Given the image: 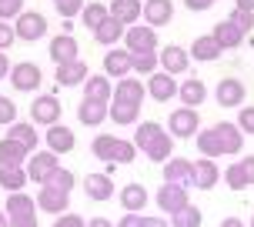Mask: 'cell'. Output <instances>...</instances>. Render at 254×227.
Listing matches in <instances>:
<instances>
[{
    "mask_svg": "<svg viewBox=\"0 0 254 227\" xmlns=\"http://www.w3.org/2000/svg\"><path fill=\"white\" fill-rule=\"evenodd\" d=\"M134 147L144 151V157L151 164H167L174 157V137L167 134V127H161L157 120H144L134 130Z\"/></svg>",
    "mask_w": 254,
    "mask_h": 227,
    "instance_id": "obj_1",
    "label": "cell"
},
{
    "mask_svg": "<svg viewBox=\"0 0 254 227\" xmlns=\"http://www.w3.org/2000/svg\"><path fill=\"white\" fill-rule=\"evenodd\" d=\"M90 151L97 161L104 164H130L134 157H137V147H134V140H124V137H114V134H97L94 144H90Z\"/></svg>",
    "mask_w": 254,
    "mask_h": 227,
    "instance_id": "obj_2",
    "label": "cell"
},
{
    "mask_svg": "<svg viewBox=\"0 0 254 227\" xmlns=\"http://www.w3.org/2000/svg\"><path fill=\"white\" fill-rule=\"evenodd\" d=\"M197 130H201V114L194 111V107L171 111V117H167V134L174 140H190V137H197Z\"/></svg>",
    "mask_w": 254,
    "mask_h": 227,
    "instance_id": "obj_3",
    "label": "cell"
},
{
    "mask_svg": "<svg viewBox=\"0 0 254 227\" xmlns=\"http://www.w3.org/2000/svg\"><path fill=\"white\" fill-rule=\"evenodd\" d=\"M124 51L130 57H140V54H157V30L147 24H134L124 30Z\"/></svg>",
    "mask_w": 254,
    "mask_h": 227,
    "instance_id": "obj_4",
    "label": "cell"
},
{
    "mask_svg": "<svg viewBox=\"0 0 254 227\" xmlns=\"http://www.w3.org/2000/svg\"><path fill=\"white\" fill-rule=\"evenodd\" d=\"M13 30H17V40L20 44H37V40L47 37V17L37 13V10H24L13 20Z\"/></svg>",
    "mask_w": 254,
    "mask_h": 227,
    "instance_id": "obj_5",
    "label": "cell"
},
{
    "mask_svg": "<svg viewBox=\"0 0 254 227\" xmlns=\"http://www.w3.org/2000/svg\"><path fill=\"white\" fill-rule=\"evenodd\" d=\"M61 97L57 94H37L34 104H30V124H44V127H54L61 124Z\"/></svg>",
    "mask_w": 254,
    "mask_h": 227,
    "instance_id": "obj_6",
    "label": "cell"
},
{
    "mask_svg": "<svg viewBox=\"0 0 254 227\" xmlns=\"http://www.w3.org/2000/svg\"><path fill=\"white\" fill-rule=\"evenodd\" d=\"M10 84H13L17 94H34V90H40V84H44V74H40V67L34 60L13 63L10 67Z\"/></svg>",
    "mask_w": 254,
    "mask_h": 227,
    "instance_id": "obj_7",
    "label": "cell"
},
{
    "mask_svg": "<svg viewBox=\"0 0 254 227\" xmlns=\"http://www.w3.org/2000/svg\"><path fill=\"white\" fill-rule=\"evenodd\" d=\"M57 167H61V157L51 154L47 147H44V151H34L30 157H27V177H30L34 184H40V187L47 184V177H51Z\"/></svg>",
    "mask_w": 254,
    "mask_h": 227,
    "instance_id": "obj_8",
    "label": "cell"
},
{
    "mask_svg": "<svg viewBox=\"0 0 254 227\" xmlns=\"http://www.w3.org/2000/svg\"><path fill=\"white\" fill-rule=\"evenodd\" d=\"M154 204H157L167 217H174L178 211H184V207L190 204L188 187H178V184H161V187H157V194H154Z\"/></svg>",
    "mask_w": 254,
    "mask_h": 227,
    "instance_id": "obj_9",
    "label": "cell"
},
{
    "mask_svg": "<svg viewBox=\"0 0 254 227\" xmlns=\"http://www.w3.org/2000/svg\"><path fill=\"white\" fill-rule=\"evenodd\" d=\"M214 101L221 104V107H244V101H248V87H244L238 77H221L214 87Z\"/></svg>",
    "mask_w": 254,
    "mask_h": 227,
    "instance_id": "obj_10",
    "label": "cell"
},
{
    "mask_svg": "<svg viewBox=\"0 0 254 227\" xmlns=\"http://www.w3.org/2000/svg\"><path fill=\"white\" fill-rule=\"evenodd\" d=\"M47 54H51V60L61 67V63H74L80 60V44H77L74 34H57V37L47 44Z\"/></svg>",
    "mask_w": 254,
    "mask_h": 227,
    "instance_id": "obj_11",
    "label": "cell"
},
{
    "mask_svg": "<svg viewBox=\"0 0 254 227\" xmlns=\"http://www.w3.org/2000/svg\"><path fill=\"white\" fill-rule=\"evenodd\" d=\"M214 137H217V144H221V154H241L244 151V134H241V127L238 124H231V120H217L214 127Z\"/></svg>",
    "mask_w": 254,
    "mask_h": 227,
    "instance_id": "obj_12",
    "label": "cell"
},
{
    "mask_svg": "<svg viewBox=\"0 0 254 227\" xmlns=\"http://www.w3.org/2000/svg\"><path fill=\"white\" fill-rule=\"evenodd\" d=\"M147 97H154L157 104H167V101H174L178 97V77H171V74H164V70H157V74H151L147 77Z\"/></svg>",
    "mask_w": 254,
    "mask_h": 227,
    "instance_id": "obj_13",
    "label": "cell"
},
{
    "mask_svg": "<svg viewBox=\"0 0 254 227\" xmlns=\"http://www.w3.org/2000/svg\"><path fill=\"white\" fill-rule=\"evenodd\" d=\"M157 60H161V67H164V74H171V77L190 70V54L184 51V47H178V44L161 47V51H157Z\"/></svg>",
    "mask_w": 254,
    "mask_h": 227,
    "instance_id": "obj_14",
    "label": "cell"
},
{
    "mask_svg": "<svg viewBox=\"0 0 254 227\" xmlns=\"http://www.w3.org/2000/svg\"><path fill=\"white\" fill-rule=\"evenodd\" d=\"M147 27L161 30L174 20V0H144V17H140Z\"/></svg>",
    "mask_w": 254,
    "mask_h": 227,
    "instance_id": "obj_15",
    "label": "cell"
},
{
    "mask_svg": "<svg viewBox=\"0 0 254 227\" xmlns=\"http://www.w3.org/2000/svg\"><path fill=\"white\" fill-rule=\"evenodd\" d=\"M44 144H47V151H51V154L64 157V154H70V151L77 147V137H74V130H70V127L54 124V127H47V137H44Z\"/></svg>",
    "mask_w": 254,
    "mask_h": 227,
    "instance_id": "obj_16",
    "label": "cell"
},
{
    "mask_svg": "<svg viewBox=\"0 0 254 227\" xmlns=\"http://www.w3.org/2000/svg\"><path fill=\"white\" fill-rule=\"evenodd\" d=\"M164 184L194 187V161H184V157H171V161L164 164Z\"/></svg>",
    "mask_w": 254,
    "mask_h": 227,
    "instance_id": "obj_17",
    "label": "cell"
},
{
    "mask_svg": "<svg viewBox=\"0 0 254 227\" xmlns=\"http://www.w3.org/2000/svg\"><path fill=\"white\" fill-rule=\"evenodd\" d=\"M34 201H37V211H44V214H54V217H61V214H67L70 194H64V190H54V187H40V194L34 197Z\"/></svg>",
    "mask_w": 254,
    "mask_h": 227,
    "instance_id": "obj_18",
    "label": "cell"
},
{
    "mask_svg": "<svg viewBox=\"0 0 254 227\" xmlns=\"http://www.w3.org/2000/svg\"><path fill=\"white\" fill-rule=\"evenodd\" d=\"M130 60H134V57H130L124 47H111L107 57H104V63H101L104 77H111V80H124L127 70H130Z\"/></svg>",
    "mask_w": 254,
    "mask_h": 227,
    "instance_id": "obj_19",
    "label": "cell"
},
{
    "mask_svg": "<svg viewBox=\"0 0 254 227\" xmlns=\"http://www.w3.org/2000/svg\"><path fill=\"white\" fill-rule=\"evenodd\" d=\"M121 207H124V214H140L147 204H151V194H147V187L144 184H127V187H121Z\"/></svg>",
    "mask_w": 254,
    "mask_h": 227,
    "instance_id": "obj_20",
    "label": "cell"
},
{
    "mask_svg": "<svg viewBox=\"0 0 254 227\" xmlns=\"http://www.w3.org/2000/svg\"><path fill=\"white\" fill-rule=\"evenodd\" d=\"M87 77H90V70H87V63H84V60L61 63V67L54 70V80H57L61 87H84Z\"/></svg>",
    "mask_w": 254,
    "mask_h": 227,
    "instance_id": "obj_21",
    "label": "cell"
},
{
    "mask_svg": "<svg viewBox=\"0 0 254 227\" xmlns=\"http://www.w3.org/2000/svg\"><path fill=\"white\" fill-rule=\"evenodd\" d=\"M111 17L114 20H121L124 27H134L144 17V0H111Z\"/></svg>",
    "mask_w": 254,
    "mask_h": 227,
    "instance_id": "obj_22",
    "label": "cell"
},
{
    "mask_svg": "<svg viewBox=\"0 0 254 227\" xmlns=\"http://www.w3.org/2000/svg\"><path fill=\"white\" fill-rule=\"evenodd\" d=\"M84 194L97 204L111 201L114 197V180H111V174H87L84 177Z\"/></svg>",
    "mask_w": 254,
    "mask_h": 227,
    "instance_id": "obj_23",
    "label": "cell"
},
{
    "mask_svg": "<svg viewBox=\"0 0 254 227\" xmlns=\"http://www.w3.org/2000/svg\"><path fill=\"white\" fill-rule=\"evenodd\" d=\"M147 97V87L140 84L137 77H124V80H117L114 84V97L111 101H121V104H144Z\"/></svg>",
    "mask_w": 254,
    "mask_h": 227,
    "instance_id": "obj_24",
    "label": "cell"
},
{
    "mask_svg": "<svg viewBox=\"0 0 254 227\" xmlns=\"http://www.w3.org/2000/svg\"><path fill=\"white\" fill-rule=\"evenodd\" d=\"M7 137L17 140L20 147H27V151L34 154L40 147V134H37V127L30 124V120H13L10 127H7Z\"/></svg>",
    "mask_w": 254,
    "mask_h": 227,
    "instance_id": "obj_25",
    "label": "cell"
},
{
    "mask_svg": "<svg viewBox=\"0 0 254 227\" xmlns=\"http://www.w3.org/2000/svg\"><path fill=\"white\" fill-rule=\"evenodd\" d=\"M221 167L211 161V157H201V161H194V187H201V190H211L217 187V180H221Z\"/></svg>",
    "mask_w": 254,
    "mask_h": 227,
    "instance_id": "obj_26",
    "label": "cell"
},
{
    "mask_svg": "<svg viewBox=\"0 0 254 227\" xmlns=\"http://www.w3.org/2000/svg\"><path fill=\"white\" fill-rule=\"evenodd\" d=\"M84 97H87V101L111 104V97H114V84H111V77H104V74H90L87 80H84Z\"/></svg>",
    "mask_w": 254,
    "mask_h": 227,
    "instance_id": "obj_27",
    "label": "cell"
},
{
    "mask_svg": "<svg viewBox=\"0 0 254 227\" xmlns=\"http://www.w3.org/2000/svg\"><path fill=\"white\" fill-rule=\"evenodd\" d=\"M107 111H111V104H101V101H80V107H77V120L84 127H101L104 120H107Z\"/></svg>",
    "mask_w": 254,
    "mask_h": 227,
    "instance_id": "obj_28",
    "label": "cell"
},
{
    "mask_svg": "<svg viewBox=\"0 0 254 227\" xmlns=\"http://www.w3.org/2000/svg\"><path fill=\"white\" fill-rule=\"evenodd\" d=\"M178 97H181V107H194V111H197V107L207 101V87H204L197 77H188L178 87Z\"/></svg>",
    "mask_w": 254,
    "mask_h": 227,
    "instance_id": "obj_29",
    "label": "cell"
},
{
    "mask_svg": "<svg viewBox=\"0 0 254 227\" xmlns=\"http://www.w3.org/2000/svg\"><path fill=\"white\" fill-rule=\"evenodd\" d=\"M190 60H197V63H211V60H217V57H221V47H217V40L211 37V34H201V37L194 40V44H190Z\"/></svg>",
    "mask_w": 254,
    "mask_h": 227,
    "instance_id": "obj_30",
    "label": "cell"
},
{
    "mask_svg": "<svg viewBox=\"0 0 254 227\" xmlns=\"http://www.w3.org/2000/svg\"><path fill=\"white\" fill-rule=\"evenodd\" d=\"M27 157H30V151L20 147L17 140L10 137L0 140V167H27Z\"/></svg>",
    "mask_w": 254,
    "mask_h": 227,
    "instance_id": "obj_31",
    "label": "cell"
},
{
    "mask_svg": "<svg viewBox=\"0 0 254 227\" xmlns=\"http://www.w3.org/2000/svg\"><path fill=\"white\" fill-rule=\"evenodd\" d=\"M211 37L217 40V47H221V51H234V47H241V44H244V34L231 24V20H221V24L211 30Z\"/></svg>",
    "mask_w": 254,
    "mask_h": 227,
    "instance_id": "obj_32",
    "label": "cell"
},
{
    "mask_svg": "<svg viewBox=\"0 0 254 227\" xmlns=\"http://www.w3.org/2000/svg\"><path fill=\"white\" fill-rule=\"evenodd\" d=\"M3 211H7V217H37V201H34V197H27L24 190H17V194H10V197H7V207H3Z\"/></svg>",
    "mask_w": 254,
    "mask_h": 227,
    "instance_id": "obj_33",
    "label": "cell"
},
{
    "mask_svg": "<svg viewBox=\"0 0 254 227\" xmlns=\"http://www.w3.org/2000/svg\"><path fill=\"white\" fill-rule=\"evenodd\" d=\"M107 120L111 124H137L140 120V104H121V101H111V111H107Z\"/></svg>",
    "mask_w": 254,
    "mask_h": 227,
    "instance_id": "obj_34",
    "label": "cell"
},
{
    "mask_svg": "<svg viewBox=\"0 0 254 227\" xmlns=\"http://www.w3.org/2000/svg\"><path fill=\"white\" fill-rule=\"evenodd\" d=\"M124 30H127V27L121 24V20L107 17V20H104V24L94 30V40H97V44H104V47H114L117 40H124Z\"/></svg>",
    "mask_w": 254,
    "mask_h": 227,
    "instance_id": "obj_35",
    "label": "cell"
},
{
    "mask_svg": "<svg viewBox=\"0 0 254 227\" xmlns=\"http://www.w3.org/2000/svg\"><path fill=\"white\" fill-rule=\"evenodd\" d=\"M27 167H0V187L7 194H17V190L27 187Z\"/></svg>",
    "mask_w": 254,
    "mask_h": 227,
    "instance_id": "obj_36",
    "label": "cell"
},
{
    "mask_svg": "<svg viewBox=\"0 0 254 227\" xmlns=\"http://www.w3.org/2000/svg\"><path fill=\"white\" fill-rule=\"evenodd\" d=\"M107 17H111V10L104 7L101 0H94V3H87V7H84V13H80V20H84V27H90V30H97V27H101L104 20H107Z\"/></svg>",
    "mask_w": 254,
    "mask_h": 227,
    "instance_id": "obj_37",
    "label": "cell"
},
{
    "mask_svg": "<svg viewBox=\"0 0 254 227\" xmlns=\"http://www.w3.org/2000/svg\"><path fill=\"white\" fill-rule=\"evenodd\" d=\"M194 144H197V151H201V157H221V144H217L214 130L207 127V130H197V137H194Z\"/></svg>",
    "mask_w": 254,
    "mask_h": 227,
    "instance_id": "obj_38",
    "label": "cell"
},
{
    "mask_svg": "<svg viewBox=\"0 0 254 227\" xmlns=\"http://www.w3.org/2000/svg\"><path fill=\"white\" fill-rule=\"evenodd\" d=\"M44 187H54V190H64V194H70L74 190V170H67V167H57L51 177H47V184Z\"/></svg>",
    "mask_w": 254,
    "mask_h": 227,
    "instance_id": "obj_39",
    "label": "cell"
},
{
    "mask_svg": "<svg viewBox=\"0 0 254 227\" xmlns=\"http://www.w3.org/2000/svg\"><path fill=\"white\" fill-rule=\"evenodd\" d=\"M157 67H161L157 54H140V57H134V60H130V70H134V74H140V77L157 74Z\"/></svg>",
    "mask_w": 254,
    "mask_h": 227,
    "instance_id": "obj_40",
    "label": "cell"
},
{
    "mask_svg": "<svg viewBox=\"0 0 254 227\" xmlns=\"http://www.w3.org/2000/svg\"><path fill=\"white\" fill-rule=\"evenodd\" d=\"M171 227H201V211L194 204H188L184 211H178V214L171 217Z\"/></svg>",
    "mask_w": 254,
    "mask_h": 227,
    "instance_id": "obj_41",
    "label": "cell"
},
{
    "mask_svg": "<svg viewBox=\"0 0 254 227\" xmlns=\"http://www.w3.org/2000/svg\"><path fill=\"white\" fill-rule=\"evenodd\" d=\"M84 7H87V0H57V13H61L64 20L80 17V13H84Z\"/></svg>",
    "mask_w": 254,
    "mask_h": 227,
    "instance_id": "obj_42",
    "label": "cell"
},
{
    "mask_svg": "<svg viewBox=\"0 0 254 227\" xmlns=\"http://www.w3.org/2000/svg\"><path fill=\"white\" fill-rule=\"evenodd\" d=\"M228 20L238 27V30H241L244 37H251V30H254V13H248V10H231Z\"/></svg>",
    "mask_w": 254,
    "mask_h": 227,
    "instance_id": "obj_43",
    "label": "cell"
},
{
    "mask_svg": "<svg viewBox=\"0 0 254 227\" xmlns=\"http://www.w3.org/2000/svg\"><path fill=\"white\" fill-rule=\"evenodd\" d=\"M221 177H224V184H228L231 190H248V180H244V174H241V167H238V164H231Z\"/></svg>",
    "mask_w": 254,
    "mask_h": 227,
    "instance_id": "obj_44",
    "label": "cell"
},
{
    "mask_svg": "<svg viewBox=\"0 0 254 227\" xmlns=\"http://www.w3.org/2000/svg\"><path fill=\"white\" fill-rule=\"evenodd\" d=\"M24 13V0H0V20H17Z\"/></svg>",
    "mask_w": 254,
    "mask_h": 227,
    "instance_id": "obj_45",
    "label": "cell"
},
{
    "mask_svg": "<svg viewBox=\"0 0 254 227\" xmlns=\"http://www.w3.org/2000/svg\"><path fill=\"white\" fill-rule=\"evenodd\" d=\"M13 120H17V104H13L10 97H3V94H0V124L10 127Z\"/></svg>",
    "mask_w": 254,
    "mask_h": 227,
    "instance_id": "obj_46",
    "label": "cell"
},
{
    "mask_svg": "<svg viewBox=\"0 0 254 227\" xmlns=\"http://www.w3.org/2000/svg\"><path fill=\"white\" fill-rule=\"evenodd\" d=\"M238 127H241V134H254V107L251 104H244L238 111Z\"/></svg>",
    "mask_w": 254,
    "mask_h": 227,
    "instance_id": "obj_47",
    "label": "cell"
},
{
    "mask_svg": "<svg viewBox=\"0 0 254 227\" xmlns=\"http://www.w3.org/2000/svg\"><path fill=\"white\" fill-rule=\"evenodd\" d=\"M13 44H17V30H13V24L0 20V51L7 54V47H13Z\"/></svg>",
    "mask_w": 254,
    "mask_h": 227,
    "instance_id": "obj_48",
    "label": "cell"
},
{
    "mask_svg": "<svg viewBox=\"0 0 254 227\" xmlns=\"http://www.w3.org/2000/svg\"><path fill=\"white\" fill-rule=\"evenodd\" d=\"M238 167H241L244 180H248V187H254V154H244L241 161H238Z\"/></svg>",
    "mask_w": 254,
    "mask_h": 227,
    "instance_id": "obj_49",
    "label": "cell"
},
{
    "mask_svg": "<svg viewBox=\"0 0 254 227\" xmlns=\"http://www.w3.org/2000/svg\"><path fill=\"white\" fill-rule=\"evenodd\" d=\"M54 227H87V221H84L80 214H70V211H67V214H61L57 221H54Z\"/></svg>",
    "mask_w": 254,
    "mask_h": 227,
    "instance_id": "obj_50",
    "label": "cell"
},
{
    "mask_svg": "<svg viewBox=\"0 0 254 227\" xmlns=\"http://www.w3.org/2000/svg\"><path fill=\"white\" fill-rule=\"evenodd\" d=\"M184 7H188L190 13H204V10L214 7V0H184Z\"/></svg>",
    "mask_w": 254,
    "mask_h": 227,
    "instance_id": "obj_51",
    "label": "cell"
},
{
    "mask_svg": "<svg viewBox=\"0 0 254 227\" xmlns=\"http://www.w3.org/2000/svg\"><path fill=\"white\" fill-rule=\"evenodd\" d=\"M117 227H144V217L140 214H124L117 221Z\"/></svg>",
    "mask_w": 254,
    "mask_h": 227,
    "instance_id": "obj_52",
    "label": "cell"
},
{
    "mask_svg": "<svg viewBox=\"0 0 254 227\" xmlns=\"http://www.w3.org/2000/svg\"><path fill=\"white\" fill-rule=\"evenodd\" d=\"M10 227H37V217H13Z\"/></svg>",
    "mask_w": 254,
    "mask_h": 227,
    "instance_id": "obj_53",
    "label": "cell"
},
{
    "mask_svg": "<svg viewBox=\"0 0 254 227\" xmlns=\"http://www.w3.org/2000/svg\"><path fill=\"white\" fill-rule=\"evenodd\" d=\"M144 227H171L167 217H144Z\"/></svg>",
    "mask_w": 254,
    "mask_h": 227,
    "instance_id": "obj_54",
    "label": "cell"
},
{
    "mask_svg": "<svg viewBox=\"0 0 254 227\" xmlns=\"http://www.w3.org/2000/svg\"><path fill=\"white\" fill-rule=\"evenodd\" d=\"M10 67H13V63L7 60V54L0 51V80H3V77H10Z\"/></svg>",
    "mask_w": 254,
    "mask_h": 227,
    "instance_id": "obj_55",
    "label": "cell"
},
{
    "mask_svg": "<svg viewBox=\"0 0 254 227\" xmlns=\"http://www.w3.org/2000/svg\"><path fill=\"white\" fill-rule=\"evenodd\" d=\"M234 10H248V13H254V0H234Z\"/></svg>",
    "mask_w": 254,
    "mask_h": 227,
    "instance_id": "obj_56",
    "label": "cell"
},
{
    "mask_svg": "<svg viewBox=\"0 0 254 227\" xmlns=\"http://www.w3.org/2000/svg\"><path fill=\"white\" fill-rule=\"evenodd\" d=\"M87 227H117V224H111L107 217H94V221H87Z\"/></svg>",
    "mask_w": 254,
    "mask_h": 227,
    "instance_id": "obj_57",
    "label": "cell"
},
{
    "mask_svg": "<svg viewBox=\"0 0 254 227\" xmlns=\"http://www.w3.org/2000/svg\"><path fill=\"white\" fill-rule=\"evenodd\" d=\"M221 227H244V221H238V217H224Z\"/></svg>",
    "mask_w": 254,
    "mask_h": 227,
    "instance_id": "obj_58",
    "label": "cell"
},
{
    "mask_svg": "<svg viewBox=\"0 0 254 227\" xmlns=\"http://www.w3.org/2000/svg\"><path fill=\"white\" fill-rule=\"evenodd\" d=\"M0 227H10V217H7V211H0Z\"/></svg>",
    "mask_w": 254,
    "mask_h": 227,
    "instance_id": "obj_59",
    "label": "cell"
},
{
    "mask_svg": "<svg viewBox=\"0 0 254 227\" xmlns=\"http://www.w3.org/2000/svg\"><path fill=\"white\" fill-rule=\"evenodd\" d=\"M248 227H254V217H251V224H248Z\"/></svg>",
    "mask_w": 254,
    "mask_h": 227,
    "instance_id": "obj_60",
    "label": "cell"
},
{
    "mask_svg": "<svg viewBox=\"0 0 254 227\" xmlns=\"http://www.w3.org/2000/svg\"><path fill=\"white\" fill-rule=\"evenodd\" d=\"M54 3H57V0H54Z\"/></svg>",
    "mask_w": 254,
    "mask_h": 227,
    "instance_id": "obj_61",
    "label": "cell"
}]
</instances>
